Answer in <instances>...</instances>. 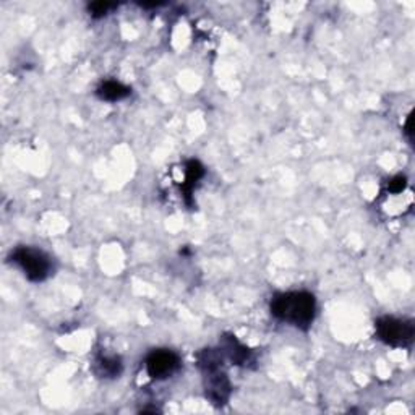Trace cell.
Wrapping results in <instances>:
<instances>
[{
	"mask_svg": "<svg viewBox=\"0 0 415 415\" xmlns=\"http://www.w3.org/2000/svg\"><path fill=\"white\" fill-rule=\"evenodd\" d=\"M271 315L282 323L307 331L316 315L315 296L305 291L276 293L270 305Z\"/></svg>",
	"mask_w": 415,
	"mask_h": 415,
	"instance_id": "1",
	"label": "cell"
},
{
	"mask_svg": "<svg viewBox=\"0 0 415 415\" xmlns=\"http://www.w3.org/2000/svg\"><path fill=\"white\" fill-rule=\"evenodd\" d=\"M222 358L224 354L214 349H205L198 354V367L203 373L205 394L214 406H224L232 393L227 373L222 370Z\"/></svg>",
	"mask_w": 415,
	"mask_h": 415,
	"instance_id": "2",
	"label": "cell"
},
{
	"mask_svg": "<svg viewBox=\"0 0 415 415\" xmlns=\"http://www.w3.org/2000/svg\"><path fill=\"white\" fill-rule=\"evenodd\" d=\"M10 261L15 263L23 275L31 282H43L49 277L52 271L50 258L43 250L33 247H18L10 255Z\"/></svg>",
	"mask_w": 415,
	"mask_h": 415,
	"instance_id": "3",
	"label": "cell"
},
{
	"mask_svg": "<svg viewBox=\"0 0 415 415\" xmlns=\"http://www.w3.org/2000/svg\"><path fill=\"white\" fill-rule=\"evenodd\" d=\"M374 328L379 341L393 347H406L412 344L415 336L414 323L401 318L383 316L377 320Z\"/></svg>",
	"mask_w": 415,
	"mask_h": 415,
	"instance_id": "4",
	"label": "cell"
},
{
	"mask_svg": "<svg viewBox=\"0 0 415 415\" xmlns=\"http://www.w3.org/2000/svg\"><path fill=\"white\" fill-rule=\"evenodd\" d=\"M180 368V357L169 349H158L146 357V372L153 379L170 378Z\"/></svg>",
	"mask_w": 415,
	"mask_h": 415,
	"instance_id": "5",
	"label": "cell"
},
{
	"mask_svg": "<svg viewBox=\"0 0 415 415\" xmlns=\"http://www.w3.org/2000/svg\"><path fill=\"white\" fill-rule=\"evenodd\" d=\"M221 352L234 363V365L247 367L253 362V354L245 346L237 341L235 336H224L221 344Z\"/></svg>",
	"mask_w": 415,
	"mask_h": 415,
	"instance_id": "6",
	"label": "cell"
},
{
	"mask_svg": "<svg viewBox=\"0 0 415 415\" xmlns=\"http://www.w3.org/2000/svg\"><path fill=\"white\" fill-rule=\"evenodd\" d=\"M131 89L129 86H125L119 82H114V80H109V82H104L98 86L96 89V96L101 101H108V103H117V101H122L129 98Z\"/></svg>",
	"mask_w": 415,
	"mask_h": 415,
	"instance_id": "7",
	"label": "cell"
},
{
	"mask_svg": "<svg viewBox=\"0 0 415 415\" xmlns=\"http://www.w3.org/2000/svg\"><path fill=\"white\" fill-rule=\"evenodd\" d=\"M205 177V167L203 164L200 163V161L196 159H191L187 163L185 166V184L182 185V190H184L185 194V198H187V203H191L190 198H191V194H194L195 187L198 185V182Z\"/></svg>",
	"mask_w": 415,
	"mask_h": 415,
	"instance_id": "8",
	"label": "cell"
},
{
	"mask_svg": "<svg viewBox=\"0 0 415 415\" xmlns=\"http://www.w3.org/2000/svg\"><path fill=\"white\" fill-rule=\"evenodd\" d=\"M96 372L103 378L119 377L122 373V361L115 356H101L96 358Z\"/></svg>",
	"mask_w": 415,
	"mask_h": 415,
	"instance_id": "9",
	"label": "cell"
},
{
	"mask_svg": "<svg viewBox=\"0 0 415 415\" xmlns=\"http://www.w3.org/2000/svg\"><path fill=\"white\" fill-rule=\"evenodd\" d=\"M117 7L119 3H114V2H93L88 5V12L93 18H103Z\"/></svg>",
	"mask_w": 415,
	"mask_h": 415,
	"instance_id": "10",
	"label": "cell"
},
{
	"mask_svg": "<svg viewBox=\"0 0 415 415\" xmlns=\"http://www.w3.org/2000/svg\"><path fill=\"white\" fill-rule=\"evenodd\" d=\"M406 185H407L406 177L396 175V177H393V179L388 182V190L391 191V194H401V191L406 189Z\"/></svg>",
	"mask_w": 415,
	"mask_h": 415,
	"instance_id": "11",
	"label": "cell"
},
{
	"mask_svg": "<svg viewBox=\"0 0 415 415\" xmlns=\"http://www.w3.org/2000/svg\"><path fill=\"white\" fill-rule=\"evenodd\" d=\"M412 119H414V114L411 112L406 120V125H404V131H406V135L409 136V140L411 141H412Z\"/></svg>",
	"mask_w": 415,
	"mask_h": 415,
	"instance_id": "12",
	"label": "cell"
}]
</instances>
